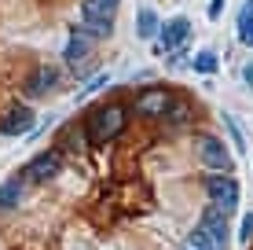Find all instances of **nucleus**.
Wrapping results in <instances>:
<instances>
[{
	"label": "nucleus",
	"instance_id": "1",
	"mask_svg": "<svg viewBox=\"0 0 253 250\" xmlns=\"http://www.w3.org/2000/svg\"><path fill=\"white\" fill-rule=\"evenodd\" d=\"M121 129H125V110L114 107V103L88 114V140L95 144V148H99V144H107V140H114Z\"/></svg>",
	"mask_w": 253,
	"mask_h": 250
},
{
	"label": "nucleus",
	"instance_id": "2",
	"mask_svg": "<svg viewBox=\"0 0 253 250\" xmlns=\"http://www.w3.org/2000/svg\"><path fill=\"white\" fill-rule=\"evenodd\" d=\"M224 217H228V213L213 202V206L202 213V221H198V228L206 232V239H209L216 250H224V243H228V221H224Z\"/></svg>",
	"mask_w": 253,
	"mask_h": 250
},
{
	"label": "nucleus",
	"instance_id": "3",
	"mask_svg": "<svg viewBox=\"0 0 253 250\" xmlns=\"http://www.w3.org/2000/svg\"><path fill=\"white\" fill-rule=\"evenodd\" d=\"M206 192L213 195V202L220 206L224 213H231L239 206V184L231 177H206Z\"/></svg>",
	"mask_w": 253,
	"mask_h": 250
},
{
	"label": "nucleus",
	"instance_id": "4",
	"mask_svg": "<svg viewBox=\"0 0 253 250\" xmlns=\"http://www.w3.org/2000/svg\"><path fill=\"white\" fill-rule=\"evenodd\" d=\"M198 158H202L209 169H224V173L231 169V154L216 136H202V140H198Z\"/></svg>",
	"mask_w": 253,
	"mask_h": 250
},
{
	"label": "nucleus",
	"instance_id": "5",
	"mask_svg": "<svg viewBox=\"0 0 253 250\" xmlns=\"http://www.w3.org/2000/svg\"><path fill=\"white\" fill-rule=\"evenodd\" d=\"M59 169H63V158H59L55 151H44V154H37L33 162H26L22 177H30V180H51V177H59Z\"/></svg>",
	"mask_w": 253,
	"mask_h": 250
},
{
	"label": "nucleus",
	"instance_id": "6",
	"mask_svg": "<svg viewBox=\"0 0 253 250\" xmlns=\"http://www.w3.org/2000/svg\"><path fill=\"white\" fill-rule=\"evenodd\" d=\"M172 103V96L165 89H147L143 96H136V114H143V118H158L165 114V107Z\"/></svg>",
	"mask_w": 253,
	"mask_h": 250
},
{
	"label": "nucleus",
	"instance_id": "7",
	"mask_svg": "<svg viewBox=\"0 0 253 250\" xmlns=\"http://www.w3.org/2000/svg\"><path fill=\"white\" fill-rule=\"evenodd\" d=\"M187 33H191V22H187V19L165 22V26H162V37H158V48H162V51H176V48L187 41Z\"/></svg>",
	"mask_w": 253,
	"mask_h": 250
},
{
	"label": "nucleus",
	"instance_id": "8",
	"mask_svg": "<svg viewBox=\"0 0 253 250\" xmlns=\"http://www.w3.org/2000/svg\"><path fill=\"white\" fill-rule=\"evenodd\" d=\"M118 0H84L81 4V19L84 22H114Z\"/></svg>",
	"mask_w": 253,
	"mask_h": 250
},
{
	"label": "nucleus",
	"instance_id": "9",
	"mask_svg": "<svg viewBox=\"0 0 253 250\" xmlns=\"http://www.w3.org/2000/svg\"><path fill=\"white\" fill-rule=\"evenodd\" d=\"M33 129V114H30V107H15V110H7V118L0 122V133H7V136H22V133H30Z\"/></svg>",
	"mask_w": 253,
	"mask_h": 250
},
{
	"label": "nucleus",
	"instance_id": "10",
	"mask_svg": "<svg viewBox=\"0 0 253 250\" xmlns=\"http://www.w3.org/2000/svg\"><path fill=\"white\" fill-rule=\"evenodd\" d=\"M51 85H55V70H51V66H41V70L26 81V92H30V96H44Z\"/></svg>",
	"mask_w": 253,
	"mask_h": 250
},
{
	"label": "nucleus",
	"instance_id": "11",
	"mask_svg": "<svg viewBox=\"0 0 253 250\" xmlns=\"http://www.w3.org/2000/svg\"><path fill=\"white\" fill-rule=\"evenodd\" d=\"M22 202V180H7L0 184V210H11V206Z\"/></svg>",
	"mask_w": 253,
	"mask_h": 250
},
{
	"label": "nucleus",
	"instance_id": "12",
	"mask_svg": "<svg viewBox=\"0 0 253 250\" xmlns=\"http://www.w3.org/2000/svg\"><path fill=\"white\" fill-rule=\"evenodd\" d=\"M84 55H88V41L81 37V30H74V37H70V45H66V63L77 66Z\"/></svg>",
	"mask_w": 253,
	"mask_h": 250
},
{
	"label": "nucleus",
	"instance_id": "13",
	"mask_svg": "<svg viewBox=\"0 0 253 250\" xmlns=\"http://www.w3.org/2000/svg\"><path fill=\"white\" fill-rule=\"evenodd\" d=\"M158 30H162V26H158V15H154L151 7H143V11L136 15V33H139V37H154Z\"/></svg>",
	"mask_w": 253,
	"mask_h": 250
},
{
	"label": "nucleus",
	"instance_id": "14",
	"mask_svg": "<svg viewBox=\"0 0 253 250\" xmlns=\"http://www.w3.org/2000/svg\"><path fill=\"white\" fill-rule=\"evenodd\" d=\"M239 41L253 48V0L239 11Z\"/></svg>",
	"mask_w": 253,
	"mask_h": 250
},
{
	"label": "nucleus",
	"instance_id": "15",
	"mask_svg": "<svg viewBox=\"0 0 253 250\" xmlns=\"http://www.w3.org/2000/svg\"><path fill=\"white\" fill-rule=\"evenodd\" d=\"M180 250H216V247L206 239V232H202V228H195V232H191V236L184 239V247H180Z\"/></svg>",
	"mask_w": 253,
	"mask_h": 250
},
{
	"label": "nucleus",
	"instance_id": "16",
	"mask_svg": "<svg viewBox=\"0 0 253 250\" xmlns=\"http://www.w3.org/2000/svg\"><path fill=\"white\" fill-rule=\"evenodd\" d=\"M195 70L213 74L216 70V51H198V55H195Z\"/></svg>",
	"mask_w": 253,
	"mask_h": 250
},
{
	"label": "nucleus",
	"instance_id": "17",
	"mask_svg": "<svg viewBox=\"0 0 253 250\" xmlns=\"http://www.w3.org/2000/svg\"><path fill=\"white\" fill-rule=\"evenodd\" d=\"M81 33H88V37H107L110 22H81Z\"/></svg>",
	"mask_w": 253,
	"mask_h": 250
},
{
	"label": "nucleus",
	"instance_id": "18",
	"mask_svg": "<svg viewBox=\"0 0 253 250\" xmlns=\"http://www.w3.org/2000/svg\"><path fill=\"white\" fill-rule=\"evenodd\" d=\"M239 239H242V243H250V239H253V213H246V217H242V232H239Z\"/></svg>",
	"mask_w": 253,
	"mask_h": 250
},
{
	"label": "nucleus",
	"instance_id": "19",
	"mask_svg": "<svg viewBox=\"0 0 253 250\" xmlns=\"http://www.w3.org/2000/svg\"><path fill=\"white\" fill-rule=\"evenodd\" d=\"M220 11H224V0H213L209 4V19H220Z\"/></svg>",
	"mask_w": 253,
	"mask_h": 250
},
{
	"label": "nucleus",
	"instance_id": "20",
	"mask_svg": "<svg viewBox=\"0 0 253 250\" xmlns=\"http://www.w3.org/2000/svg\"><path fill=\"white\" fill-rule=\"evenodd\" d=\"M246 81H250V85H253V63H250V66H246Z\"/></svg>",
	"mask_w": 253,
	"mask_h": 250
}]
</instances>
